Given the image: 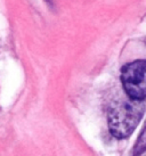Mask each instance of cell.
Listing matches in <instances>:
<instances>
[{
	"label": "cell",
	"instance_id": "cell-1",
	"mask_svg": "<svg viewBox=\"0 0 146 156\" xmlns=\"http://www.w3.org/2000/svg\"><path fill=\"white\" fill-rule=\"evenodd\" d=\"M145 105L143 100H119L111 106L108 112V126L116 138H126L133 133L143 116Z\"/></svg>",
	"mask_w": 146,
	"mask_h": 156
},
{
	"label": "cell",
	"instance_id": "cell-2",
	"mask_svg": "<svg viewBox=\"0 0 146 156\" xmlns=\"http://www.w3.org/2000/svg\"><path fill=\"white\" fill-rule=\"evenodd\" d=\"M121 81L129 98L144 100L146 97V61H136L123 66Z\"/></svg>",
	"mask_w": 146,
	"mask_h": 156
},
{
	"label": "cell",
	"instance_id": "cell-3",
	"mask_svg": "<svg viewBox=\"0 0 146 156\" xmlns=\"http://www.w3.org/2000/svg\"><path fill=\"white\" fill-rule=\"evenodd\" d=\"M146 151V123H145V126H144V129H143L142 133L139 136V138H138V141L136 143L135 145V152H133V155L135 156H138L141 155L143 152H145Z\"/></svg>",
	"mask_w": 146,
	"mask_h": 156
}]
</instances>
